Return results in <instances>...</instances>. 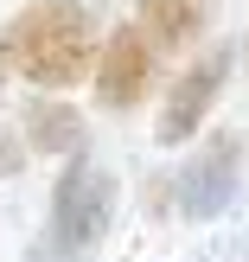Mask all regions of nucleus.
I'll use <instances>...</instances> for the list:
<instances>
[{
  "mask_svg": "<svg viewBox=\"0 0 249 262\" xmlns=\"http://www.w3.org/2000/svg\"><path fill=\"white\" fill-rule=\"evenodd\" d=\"M0 45H7L13 77H26L32 90L58 96V90H77V83L96 77L102 38H96V13L83 0H32V7H19L7 19Z\"/></svg>",
  "mask_w": 249,
  "mask_h": 262,
  "instance_id": "nucleus-1",
  "label": "nucleus"
},
{
  "mask_svg": "<svg viewBox=\"0 0 249 262\" xmlns=\"http://www.w3.org/2000/svg\"><path fill=\"white\" fill-rule=\"evenodd\" d=\"M115 205H122V179L102 160H89V154H71L64 173L51 179V224H45V243L32 250V262H77V256H89L109 237Z\"/></svg>",
  "mask_w": 249,
  "mask_h": 262,
  "instance_id": "nucleus-2",
  "label": "nucleus"
},
{
  "mask_svg": "<svg viewBox=\"0 0 249 262\" xmlns=\"http://www.w3.org/2000/svg\"><path fill=\"white\" fill-rule=\"evenodd\" d=\"M230 64H237V51H230V45H205L198 58L166 83L160 115H153V141H160V147H186V141L211 122L217 96L230 90Z\"/></svg>",
  "mask_w": 249,
  "mask_h": 262,
  "instance_id": "nucleus-3",
  "label": "nucleus"
},
{
  "mask_svg": "<svg viewBox=\"0 0 249 262\" xmlns=\"http://www.w3.org/2000/svg\"><path fill=\"white\" fill-rule=\"evenodd\" d=\"M237 192H243V135L237 128H217V135L198 141V154L173 173V205L192 224H211V217H224L230 205H237Z\"/></svg>",
  "mask_w": 249,
  "mask_h": 262,
  "instance_id": "nucleus-4",
  "label": "nucleus"
},
{
  "mask_svg": "<svg viewBox=\"0 0 249 262\" xmlns=\"http://www.w3.org/2000/svg\"><path fill=\"white\" fill-rule=\"evenodd\" d=\"M160 58H166V51L147 38V26H141V19L115 26V32L102 38V51H96V77H89L96 102H102V109H115V115L141 109V102L153 96V83H160Z\"/></svg>",
  "mask_w": 249,
  "mask_h": 262,
  "instance_id": "nucleus-5",
  "label": "nucleus"
},
{
  "mask_svg": "<svg viewBox=\"0 0 249 262\" xmlns=\"http://www.w3.org/2000/svg\"><path fill=\"white\" fill-rule=\"evenodd\" d=\"M19 135H26V154H45V160H71V154H83V115L71 109V102L45 96L38 90L32 102L19 109Z\"/></svg>",
  "mask_w": 249,
  "mask_h": 262,
  "instance_id": "nucleus-6",
  "label": "nucleus"
},
{
  "mask_svg": "<svg viewBox=\"0 0 249 262\" xmlns=\"http://www.w3.org/2000/svg\"><path fill=\"white\" fill-rule=\"evenodd\" d=\"M134 19L147 26V38L160 51H186L211 26V0H134Z\"/></svg>",
  "mask_w": 249,
  "mask_h": 262,
  "instance_id": "nucleus-7",
  "label": "nucleus"
},
{
  "mask_svg": "<svg viewBox=\"0 0 249 262\" xmlns=\"http://www.w3.org/2000/svg\"><path fill=\"white\" fill-rule=\"evenodd\" d=\"M26 166V135H7V128H0V179H13Z\"/></svg>",
  "mask_w": 249,
  "mask_h": 262,
  "instance_id": "nucleus-8",
  "label": "nucleus"
},
{
  "mask_svg": "<svg viewBox=\"0 0 249 262\" xmlns=\"http://www.w3.org/2000/svg\"><path fill=\"white\" fill-rule=\"evenodd\" d=\"M0 77H7V45H0Z\"/></svg>",
  "mask_w": 249,
  "mask_h": 262,
  "instance_id": "nucleus-9",
  "label": "nucleus"
},
{
  "mask_svg": "<svg viewBox=\"0 0 249 262\" xmlns=\"http://www.w3.org/2000/svg\"><path fill=\"white\" fill-rule=\"evenodd\" d=\"M243 58H249V32H243Z\"/></svg>",
  "mask_w": 249,
  "mask_h": 262,
  "instance_id": "nucleus-10",
  "label": "nucleus"
}]
</instances>
